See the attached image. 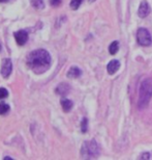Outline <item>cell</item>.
Returning a JSON list of instances; mask_svg holds the SVG:
<instances>
[{
	"label": "cell",
	"mask_w": 152,
	"mask_h": 160,
	"mask_svg": "<svg viewBox=\"0 0 152 160\" xmlns=\"http://www.w3.org/2000/svg\"><path fill=\"white\" fill-rule=\"evenodd\" d=\"M150 14V6L148 4V2L146 0H143L141 2L140 6H139V9H138V15L139 17L141 18H146L148 15Z\"/></svg>",
	"instance_id": "cell-7"
},
{
	"label": "cell",
	"mask_w": 152,
	"mask_h": 160,
	"mask_svg": "<svg viewBox=\"0 0 152 160\" xmlns=\"http://www.w3.org/2000/svg\"><path fill=\"white\" fill-rule=\"evenodd\" d=\"M15 39L16 42L19 46H24L26 44V42L28 41V33L25 30H19L17 32H15Z\"/></svg>",
	"instance_id": "cell-6"
},
{
	"label": "cell",
	"mask_w": 152,
	"mask_h": 160,
	"mask_svg": "<svg viewBox=\"0 0 152 160\" xmlns=\"http://www.w3.org/2000/svg\"><path fill=\"white\" fill-rule=\"evenodd\" d=\"M62 0H51V5L54 6V8H57V6H59L61 4Z\"/></svg>",
	"instance_id": "cell-18"
},
{
	"label": "cell",
	"mask_w": 152,
	"mask_h": 160,
	"mask_svg": "<svg viewBox=\"0 0 152 160\" xmlns=\"http://www.w3.org/2000/svg\"><path fill=\"white\" fill-rule=\"evenodd\" d=\"M4 159L6 160V159H8V160H12V158L11 157H4Z\"/></svg>",
	"instance_id": "cell-20"
},
{
	"label": "cell",
	"mask_w": 152,
	"mask_h": 160,
	"mask_svg": "<svg viewBox=\"0 0 152 160\" xmlns=\"http://www.w3.org/2000/svg\"><path fill=\"white\" fill-rule=\"evenodd\" d=\"M9 111V105L5 103L0 104V114H6Z\"/></svg>",
	"instance_id": "cell-14"
},
{
	"label": "cell",
	"mask_w": 152,
	"mask_h": 160,
	"mask_svg": "<svg viewBox=\"0 0 152 160\" xmlns=\"http://www.w3.org/2000/svg\"><path fill=\"white\" fill-rule=\"evenodd\" d=\"M60 103H61V106L63 108V110L65 111V112H68V111H71V109L72 108V102L71 100H68V99H65L63 98L61 101H60Z\"/></svg>",
	"instance_id": "cell-11"
},
{
	"label": "cell",
	"mask_w": 152,
	"mask_h": 160,
	"mask_svg": "<svg viewBox=\"0 0 152 160\" xmlns=\"http://www.w3.org/2000/svg\"><path fill=\"white\" fill-rule=\"evenodd\" d=\"M12 71V63L9 58H4L1 63V75L4 78H7Z\"/></svg>",
	"instance_id": "cell-5"
},
{
	"label": "cell",
	"mask_w": 152,
	"mask_h": 160,
	"mask_svg": "<svg viewBox=\"0 0 152 160\" xmlns=\"http://www.w3.org/2000/svg\"><path fill=\"white\" fill-rule=\"evenodd\" d=\"M137 42L141 46H150L152 44V38L150 32L146 28H139L137 31Z\"/></svg>",
	"instance_id": "cell-4"
},
{
	"label": "cell",
	"mask_w": 152,
	"mask_h": 160,
	"mask_svg": "<svg viewBox=\"0 0 152 160\" xmlns=\"http://www.w3.org/2000/svg\"><path fill=\"white\" fill-rule=\"evenodd\" d=\"M52 63L50 53L45 49H36L27 56V66L35 74H43L50 68Z\"/></svg>",
	"instance_id": "cell-1"
},
{
	"label": "cell",
	"mask_w": 152,
	"mask_h": 160,
	"mask_svg": "<svg viewBox=\"0 0 152 160\" xmlns=\"http://www.w3.org/2000/svg\"><path fill=\"white\" fill-rule=\"evenodd\" d=\"M152 98V79L147 78L143 80L140 85L139 91V101L138 107L139 109H145Z\"/></svg>",
	"instance_id": "cell-2"
},
{
	"label": "cell",
	"mask_w": 152,
	"mask_h": 160,
	"mask_svg": "<svg viewBox=\"0 0 152 160\" xmlns=\"http://www.w3.org/2000/svg\"><path fill=\"white\" fill-rule=\"evenodd\" d=\"M7 0H0V2H6Z\"/></svg>",
	"instance_id": "cell-21"
},
{
	"label": "cell",
	"mask_w": 152,
	"mask_h": 160,
	"mask_svg": "<svg viewBox=\"0 0 152 160\" xmlns=\"http://www.w3.org/2000/svg\"><path fill=\"white\" fill-rule=\"evenodd\" d=\"M140 158H143V159H149V158H150V154H149V153H145V154L142 155Z\"/></svg>",
	"instance_id": "cell-19"
},
{
	"label": "cell",
	"mask_w": 152,
	"mask_h": 160,
	"mask_svg": "<svg viewBox=\"0 0 152 160\" xmlns=\"http://www.w3.org/2000/svg\"><path fill=\"white\" fill-rule=\"evenodd\" d=\"M118 49H119V42H117V41H114L109 46V52H110V54H112V55L116 54Z\"/></svg>",
	"instance_id": "cell-12"
},
{
	"label": "cell",
	"mask_w": 152,
	"mask_h": 160,
	"mask_svg": "<svg viewBox=\"0 0 152 160\" xmlns=\"http://www.w3.org/2000/svg\"><path fill=\"white\" fill-rule=\"evenodd\" d=\"M82 1H83V0H71V8L76 11V9H78L79 8H80Z\"/></svg>",
	"instance_id": "cell-15"
},
{
	"label": "cell",
	"mask_w": 152,
	"mask_h": 160,
	"mask_svg": "<svg viewBox=\"0 0 152 160\" xmlns=\"http://www.w3.org/2000/svg\"><path fill=\"white\" fill-rule=\"evenodd\" d=\"M119 68H120V62L118 59H113L108 63L107 71L110 75H114L119 70Z\"/></svg>",
	"instance_id": "cell-8"
},
{
	"label": "cell",
	"mask_w": 152,
	"mask_h": 160,
	"mask_svg": "<svg viewBox=\"0 0 152 160\" xmlns=\"http://www.w3.org/2000/svg\"><path fill=\"white\" fill-rule=\"evenodd\" d=\"M81 74H82V71L78 68V67H71V68L69 69V71L67 72V77L78 78V77H80Z\"/></svg>",
	"instance_id": "cell-10"
},
{
	"label": "cell",
	"mask_w": 152,
	"mask_h": 160,
	"mask_svg": "<svg viewBox=\"0 0 152 160\" xmlns=\"http://www.w3.org/2000/svg\"><path fill=\"white\" fill-rule=\"evenodd\" d=\"M30 2L33 8L37 9H43L45 8V0H30Z\"/></svg>",
	"instance_id": "cell-13"
},
{
	"label": "cell",
	"mask_w": 152,
	"mask_h": 160,
	"mask_svg": "<svg viewBox=\"0 0 152 160\" xmlns=\"http://www.w3.org/2000/svg\"><path fill=\"white\" fill-rule=\"evenodd\" d=\"M87 129H88V120L86 118H84L81 123V131L83 133H85V132H87Z\"/></svg>",
	"instance_id": "cell-16"
},
{
	"label": "cell",
	"mask_w": 152,
	"mask_h": 160,
	"mask_svg": "<svg viewBox=\"0 0 152 160\" xmlns=\"http://www.w3.org/2000/svg\"><path fill=\"white\" fill-rule=\"evenodd\" d=\"M69 91H71V86H69L67 83H60L55 89V92H57V94L61 95V96H64L66 94H68Z\"/></svg>",
	"instance_id": "cell-9"
},
{
	"label": "cell",
	"mask_w": 152,
	"mask_h": 160,
	"mask_svg": "<svg viewBox=\"0 0 152 160\" xmlns=\"http://www.w3.org/2000/svg\"><path fill=\"white\" fill-rule=\"evenodd\" d=\"M93 1H95V0H89V2H93Z\"/></svg>",
	"instance_id": "cell-23"
},
{
	"label": "cell",
	"mask_w": 152,
	"mask_h": 160,
	"mask_svg": "<svg viewBox=\"0 0 152 160\" xmlns=\"http://www.w3.org/2000/svg\"><path fill=\"white\" fill-rule=\"evenodd\" d=\"M100 154V149L94 139L84 142L81 148V156L84 159L97 158Z\"/></svg>",
	"instance_id": "cell-3"
},
{
	"label": "cell",
	"mask_w": 152,
	"mask_h": 160,
	"mask_svg": "<svg viewBox=\"0 0 152 160\" xmlns=\"http://www.w3.org/2000/svg\"><path fill=\"white\" fill-rule=\"evenodd\" d=\"M7 96H8V92L6 91L5 88H0V100H2V99L7 98Z\"/></svg>",
	"instance_id": "cell-17"
},
{
	"label": "cell",
	"mask_w": 152,
	"mask_h": 160,
	"mask_svg": "<svg viewBox=\"0 0 152 160\" xmlns=\"http://www.w3.org/2000/svg\"><path fill=\"white\" fill-rule=\"evenodd\" d=\"M1 49H2V46H1V44H0V51H1Z\"/></svg>",
	"instance_id": "cell-22"
}]
</instances>
